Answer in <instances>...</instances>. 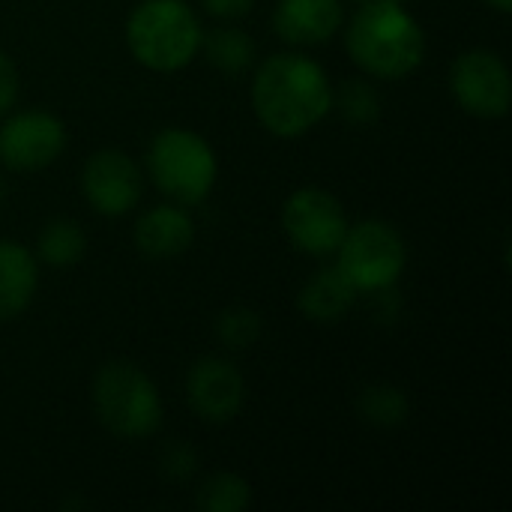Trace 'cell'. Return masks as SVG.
Returning a JSON list of instances; mask_svg holds the SVG:
<instances>
[{"instance_id": "13", "label": "cell", "mask_w": 512, "mask_h": 512, "mask_svg": "<svg viewBox=\"0 0 512 512\" xmlns=\"http://www.w3.org/2000/svg\"><path fill=\"white\" fill-rule=\"evenodd\" d=\"M342 24V0H279L273 9V30L288 45H324Z\"/></svg>"}, {"instance_id": "14", "label": "cell", "mask_w": 512, "mask_h": 512, "mask_svg": "<svg viewBox=\"0 0 512 512\" xmlns=\"http://www.w3.org/2000/svg\"><path fill=\"white\" fill-rule=\"evenodd\" d=\"M357 288L345 279V273L330 264V267H321L315 270L306 285L300 288L297 294V306L300 312L312 321V324H339L357 303Z\"/></svg>"}, {"instance_id": "27", "label": "cell", "mask_w": 512, "mask_h": 512, "mask_svg": "<svg viewBox=\"0 0 512 512\" xmlns=\"http://www.w3.org/2000/svg\"><path fill=\"white\" fill-rule=\"evenodd\" d=\"M354 3H369V0H354ZM396 3H405V0H396Z\"/></svg>"}, {"instance_id": "6", "label": "cell", "mask_w": 512, "mask_h": 512, "mask_svg": "<svg viewBox=\"0 0 512 512\" xmlns=\"http://www.w3.org/2000/svg\"><path fill=\"white\" fill-rule=\"evenodd\" d=\"M333 255L336 267L357 288V294L396 288L408 264V246L402 234L384 219H363L348 225Z\"/></svg>"}, {"instance_id": "8", "label": "cell", "mask_w": 512, "mask_h": 512, "mask_svg": "<svg viewBox=\"0 0 512 512\" xmlns=\"http://www.w3.org/2000/svg\"><path fill=\"white\" fill-rule=\"evenodd\" d=\"M450 93L456 105L480 120H498L512 105V75L507 60L492 48L462 51L450 66Z\"/></svg>"}, {"instance_id": "3", "label": "cell", "mask_w": 512, "mask_h": 512, "mask_svg": "<svg viewBox=\"0 0 512 512\" xmlns=\"http://www.w3.org/2000/svg\"><path fill=\"white\" fill-rule=\"evenodd\" d=\"M201 21L186 0H141L126 18L129 54L150 72H180L201 51Z\"/></svg>"}, {"instance_id": "26", "label": "cell", "mask_w": 512, "mask_h": 512, "mask_svg": "<svg viewBox=\"0 0 512 512\" xmlns=\"http://www.w3.org/2000/svg\"><path fill=\"white\" fill-rule=\"evenodd\" d=\"M3 198H6V177H3V171H0V204H3Z\"/></svg>"}, {"instance_id": "21", "label": "cell", "mask_w": 512, "mask_h": 512, "mask_svg": "<svg viewBox=\"0 0 512 512\" xmlns=\"http://www.w3.org/2000/svg\"><path fill=\"white\" fill-rule=\"evenodd\" d=\"M213 330H216V339H219L222 348H228V351H249L261 339L264 321L249 306H231V309L219 312Z\"/></svg>"}, {"instance_id": "12", "label": "cell", "mask_w": 512, "mask_h": 512, "mask_svg": "<svg viewBox=\"0 0 512 512\" xmlns=\"http://www.w3.org/2000/svg\"><path fill=\"white\" fill-rule=\"evenodd\" d=\"M192 243H195V222L189 216V207H180L174 201L153 204L135 222V246L144 258L171 261L180 258Z\"/></svg>"}, {"instance_id": "4", "label": "cell", "mask_w": 512, "mask_h": 512, "mask_svg": "<svg viewBox=\"0 0 512 512\" xmlns=\"http://www.w3.org/2000/svg\"><path fill=\"white\" fill-rule=\"evenodd\" d=\"M93 411L99 423L123 441H144L159 432L165 405L156 381L129 360L99 366L93 378Z\"/></svg>"}, {"instance_id": "15", "label": "cell", "mask_w": 512, "mask_h": 512, "mask_svg": "<svg viewBox=\"0 0 512 512\" xmlns=\"http://www.w3.org/2000/svg\"><path fill=\"white\" fill-rule=\"evenodd\" d=\"M39 261L18 240H0V321L18 318L36 297Z\"/></svg>"}, {"instance_id": "5", "label": "cell", "mask_w": 512, "mask_h": 512, "mask_svg": "<svg viewBox=\"0 0 512 512\" xmlns=\"http://www.w3.org/2000/svg\"><path fill=\"white\" fill-rule=\"evenodd\" d=\"M147 177L180 207H198L219 180V159L207 138L186 126H168L147 144Z\"/></svg>"}, {"instance_id": "7", "label": "cell", "mask_w": 512, "mask_h": 512, "mask_svg": "<svg viewBox=\"0 0 512 512\" xmlns=\"http://www.w3.org/2000/svg\"><path fill=\"white\" fill-rule=\"evenodd\" d=\"M348 213L342 201L321 189V186H303L288 195L282 207V228L288 243L312 258H327L339 249L345 231H348Z\"/></svg>"}, {"instance_id": "19", "label": "cell", "mask_w": 512, "mask_h": 512, "mask_svg": "<svg viewBox=\"0 0 512 512\" xmlns=\"http://www.w3.org/2000/svg\"><path fill=\"white\" fill-rule=\"evenodd\" d=\"M195 504L204 512H243L252 504V486L240 474L216 471L201 480Z\"/></svg>"}, {"instance_id": "11", "label": "cell", "mask_w": 512, "mask_h": 512, "mask_svg": "<svg viewBox=\"0 0 512 512\" xmlns=\"http://www.w3.org/2000/svg\"><path fill=\"white\" fill-rule=\"evenodd\" d=\"M186 402L204 423H231L246 405V378L228 357H201L186 375Z\"/></svg>"}, {"instance_id": "9", "label": "cell", "mask_w": 512, "mask_h": 512, "mask_svg": "<svg viewBox=\"0 0 512 512\" xmlns=\"http://www.w3.org/2000/svg\"><path fill=\"white\" fill-rule=\"evenodd\" d=\"M66 150V126L57 114L30 108L0 117V165L9 171H42Z\"/></svg>"}, {"instance_id": "17", "label": "cell", "mask_w": 512, "mask_h": 512, "mask_svg": "<svg viewBox=\"0 0 512 512\" xmlns=\"http://www.w3.org/2000/svg\"><path fill=\"white\" fill-rule=\"evenodd\" d=\"M201 48H204L210 66H216L225 75H240L249 66H255V42L240 27H216V30L204 33Z\"/></svg>"}, {"instance_id": "2", "label": "cell", "mask_w": 512, "mask_h": 512, "mask_svg": "<svg viewBox=\"0 0 512 512\" xmlns=\"http://www.w3.org/2000/svg\"><path fill=\"white\" fill-rule=\"evenodd\" d=\"M345 48L369 78L399 81L423 66L426 33L405 3L369 0L351 15Z\"/></svg>"}, {"instance_id": "16", "label": "cell", "mask_w": 512, "mask_h": 512, "mask_svg": "<svg viewBox=\"0 0 512 512\" xmlns=\"http://www.w3.org/2000/svg\"><path fill=\"white\" fill-rule=\"evenodd\" d=\"M84 252H87L84 228L69 216H54L42 225L33 255H36V261L63 270V267L78 264L84 258Z\"/></svg>"}, {"instance_id": "24", "label": "cell", "mask_w": 512, "mask_h": 512, "mask_svg": "<svg viewBox=\"0 0 512 512\" xmlns=\"http://www.w3.org/2000/svg\"><path fill=\"white\" fill-rule=\"evenodd\" d=\"M201 6H204L213 18L234 21V18H243V15L252 12L255 0H201Z\"/></svg>"}, {"instance_id": "20", "label": "cell", "mask_w": 512, "mask_h": 512, "mask_svg": "<svg viewBox=\"0 0 512 512\" xmlns=\"http://www.w3.org/2000/svg\"><path fill=\"white\" fill-rule=\"evenodd\" d=\"M333 108L351 126H372L381 117V93L369 78H348L339 90L333 87Z\"/></svg>"}, {"instance_id": "18", "label": "cell", "mask_w": 512, "mask_h": 512, "mask_svg": "<svg viewBox=\"0 0 512 512\" xmlns=\"http://www.w3.org/2000/svg\"><path fill=\"white\" fill-rule=\"evenodd\" d=\"M357 414L375 429H399L411 414V399L402 387L369 384L357 396Z\"/></svg>"}, {"instance_id": "10", "label": "cell", "mask_w": 512, "mask_h": 512, "mask_svg": "<svg viewBox=\"0 0 512 512\" xmlns=\"http://www.w3.org/2000/svg\"><path fill=\"white\" fill-rule=\"evenodd\" d=\"M81 192L99 216L117 219L138 207L144 195V174L129 153L102 147L90 153L81 168Z\"/></svg>"}, {"instance_id": "23", "label": "cell", "mask_w": 512, "mask_h": 512, "mask_svg": "<svg viewBox=\"0 0 512 512\" xmlns=\"http://www.w3.org/2000/svg\"><path fill=\"white\" fill-rule=\"evenodd\" d=\"M15 99H18V69L9 60V54L0 51V117L12 111Z\"/></svg>"}, {"instance_id": "25", "label": "cell", "mask_w": 512, "mask_h": 512, "mask_svg": "<svg viewBox=\"0 0 512 512\" xmlns=\"http://www.w3.org/2000/svg\"><path fill=\"white\" fill-rule=\"evenodd\" d=\"M486 6H492L495 12H501V15H507L512 9V0H483Z\"/></svg>"}, {"instance_id": "1", "label": "cell", "mask_w": 512, "mask_h": 512, "mask_svg": "<svg viewBox=\"0 0 512 512\" xmlns=\"http://www.w3.org/2000/svg\"><path fill=\"white\" fill-rule=\"evenodd\" d=\"M252 108L258 123L276 138H303L333 111L327 69L300 51H279L258 63L252 75Z\"/></svg>"}, {"instance_id": "22", "label": "cell", "mask_w": 512, "mask_h": 512, "mask_svg": "<svg viewBox=\"0 0 512 512\" xmlns=\"http://www.w3.org/2000/svg\"><path fill=\"white\" fill-rule=\"evenodd\" d=\"M159 468L168 480L186 483L198 474V450L189 441H171L159 456Z\"/></svg>"}]
</instances>
